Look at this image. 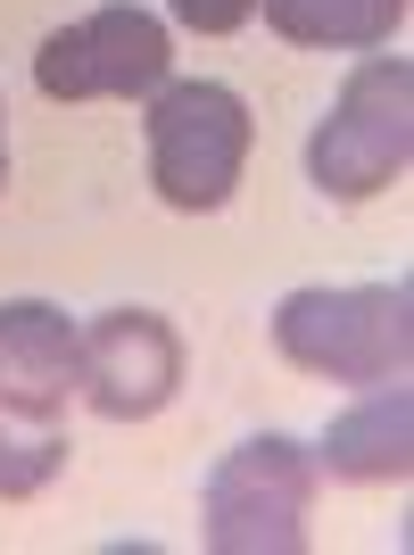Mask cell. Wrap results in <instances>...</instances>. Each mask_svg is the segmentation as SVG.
Segmentation results:
<instances>
[{
    "label": "cell",
    "instance_id": "obj_1",
    "mask_svg": "<svg viewBox=\"0 0 414 555\" xmlns=\"http://www.w3.org/2000/svg\"><path fill=\"white\" fill-rule=\"evenodd\" d=\"M274 348L282 365L315 373V382H406L414 365V291L406 282H307L274 299Z\"/></svg>",
    "mask_w": 414,
    "mask_h": 555
},
{
    "label": "cell",
    "instance_id": "obj_2",
    "mask_svg": "<svg viewBox=\"0 0 414 555\" xmlns=\"http://www.w3.org/2000/svg\"><path fill=\"white\" fill-rule=\"evenodd\" d=\"M315 506V448L290 431H249L216 456L199 489V539L216 555H299Z\"/></svg>",
    "mask_w": 414,
    "mask_h": 555
},
{
    "label": "cell",
    "instance_id": "obj_3",
    "mask_svg": "<svg viewBox=\"0 0 414 555\" xmlns=\"http://www.w3.org/2000/svg\"><path fill=\"white\" fill-rule=\"evenodd\" d=\"M414 166V67L365 59L307 133V183L323 199H373Z\"/></svg>",
    "mask_w": 414,
    "mask_h": 555
},
{
    "label": "cell",
    "instance_id": "obj_4",
    "mask_svg": "<svg viewBox=\"0 0 414 555\" xmlns=\"http://www.w3.org/2000/svg\"><path fill=\"white\" fill-rule=\"evenodd\" d=\"M141 133H150V183H158L166 208L216 216L241 191V166H249V100L232 92V83H207V75L174 83L166 75L158 92H150Z\"/></svg>",
    "mask_w": 414,
    "mask_h": 555
},
{
    "label": "cell",
    "instance_id": "obj_5",
    "mask_svg": "<svg viewBox=\"0 0 414 555\" xmlns=\"http://www.w3.org/2000/svg\"><path fill=\"white\" fill-rule=\"evenodd\" d=\"M166 75H174V34L141 0H108V9L59 25L34 50V92L42 100H150Z\"/></svg>",
    "mask_w": 414,
    "mask_h": 555
},
{
    "label": "cell",
    "instance_id": "obj_6",
    "mask_svg": "<svg viewBox=\"0 0 414 555\" xmlns=\"http://www.w3.org/2000/svg\"><path fill=\"white\" fill-rule=\"evenodd\" d=\"M183 390V340L158 307H108L83 324V398L108 423H150Z\"/></svg>",
    "mask_w": 414,
    "mask_h": 555
},
{
    "label": "cell",
    "instance_id": "obj_7",
    "mask_svg": "<svg viewBox=\"0 0 414 555\" xmlns=\"http://www.w3.org/2000/svg\"><path fill=\"white\" fill-rule=\"evenodd\" d=\"M83 390V324L50 299L0 307V406L25 423H59V406Z\"/></svg>",
    "mask_w": 414,
    "mask_h": 555
},
{
    "label": "cell",
    "instance_id": "obj_8",
    "mask_svg": "<svg viewBox=\"0 0 414 555\" xmlns=\"http://www.w3.org/2000/svg\"><path fill=\"white\" fill-rule=\"evenodd\" d=\"M315 473H332V481H406L414 473V398H406V382H373V398H357L348 415L323 423Z\"/></svg>",
    "mask_w": 414,
    "mask_h": 555
},
{
    "label": "cell",
    "instance_id": "obj_9",
    "mask_svg": "<svg viewBox=\"0 0 414 555\" xmlns=\"http://www.w3.org/2000/svg\"><path fill=\"white\" fill-rule=\"evenodd\" d=\"M257 17L299 50H381L406 25V0H257Z\"/></svg>",
    "mask_w": 414,
    "mask_h": 555
},
{
    "label": "cell",
    "instance_id": "obj_10",
    "mask_svg": "<svg viewBox=\"0 0 414 555\" xmlns=\"http://www.w3.org/2000/svg\"><path fill=\"white\" fill-rule=\"evenodd\" d=\"M67 473V431L59 423H25V415H0V498H42L50 481Z\"/></svg>",
    "mask_w": 414,
    "mask_h": 555
},
{
    "label": "cell",
    "instance_id": "obj_11",
    "mask_svg": "<svg viewBox=\"0 0 414 555\" xmlns=\"http://www.w3.org/2000/svg\"><path fill=\"white\" fill-rule=\"evenodd\" d=\"M174 9V25H191V34H232V25L257 17V0H166Z\"/></svg>",
    "mask_w": 414,
    "mask_h": 555
},
{
    "label": "cell",
    "instance_id": "obj_12",
    "mask_svg": "<svg viewBox=\"0 0 414 555\" xmlns=\"http://www.w3.org/2000/svg\"><path fill=\"white\" fill-rule=\"evenodd\" d=\"M0 183H9V141H0Z\"/></svg>",
    "mask_w": 414,
    "mask_h": 555
}]
</instances>
